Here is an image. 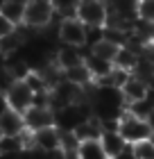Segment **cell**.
Here are the masks:
<instances>
[{
	"mask_svg": "<svg viewBox=\"0 0 154 159\" xmlns=\"http://www.w3.org/2000/svg\"><path fill=\"white\" fill-rule=\"evenodd\" d=\"M77 18L86 27H104L109 20V5L104 0H79Z\"/></svg>",
	"mask_w": 154,
	"mask_h": 159,
	"instance_id": "4",
	"label": "cell"
},
{
	"mask_svg": "<svg viewBox=\"0 0 154 159\" xmlns=\"http://www.w3.org/2000/svg\"><path fill=\"white\" fill-rule=\"evenodd\" d=\"M84 64L89 66V70H91V75H93L95 82L104 80V77L113 70V61H107V59H102V57H95L93 52H86Z\"/></svg>",
	"mask_w": 154,
	"mask_h": 159,
	"instance_id": "13",
	"label": "cell"
},
{
	"mask_svg": "<svg viewBox=\"0 0 154 159\" xmlns=\"http://www.w3.org/2000/svg\"><path fill=\"white\" fill-rule=\"evenodd\" d=\"M147 123H150V127H152V132H154V111L147 116Z\"/></svg>",
	"mask_w": 154,
	"mask_h": 159,
	"instance_id": "25",
	"label": "cell"
},
{
	"mask_svg": "<svg viewBox=\"0 0 154 159\" xmlns=\"http://www.w3.org/2000/svg\"><path fill=\"white\" fill-rule=\"evenodd\" d=\"M16 82H18V77L11 73V68L7 66V64H5V66H0V98H5Z\"/></svg>",
	"mask_w": 154,
	"mask_h": 159,
	"instance_id": "19",
	"label": "cell"
},
{
	"mask_svg": "<svg viewBox=\"0 0 154 159\" xmlns=\"http://www.w3.org/2000/svg\"><path fill=\"white\" fill-rule=\"evenodd\" d=\"M152 41H154V39H152Z\"/></svg>",
	"mask_w": 154,
	"mask_h": 159,
	"instance_id": "27",
	"label": "cell"
},
{
	"mask_svg": "<svg viewBox=\"0 0 154 159\" xmlns=\"http://www.w3.org/2000/svg\"><path fill=\"white\" fill-rule=\"evenodd\" d=\"M73 132L77 134L79 141H93V139H100V136H102V132H104V123H102L98 116H89L86 120L79 123Z\"/></svg>",
	"mask_w": 154,
	"mask_h": 159,
	"instance_id": "11",
	"label": "cell"
},
{
	"mask_svg": "<svg viewBox=\"0 0 154 159\" xmlns=\"http://www.w3.org/2000/svg\"><path fill=\"white\" fill-rule=\"evenodd\" d=\"M27 129L25 125V116L16 109H9L5 105V109L0 111V134H9V136H18Z\"/></svg>",
	"mask_w": 154,
	"mask_h": 159,
	"instance_id": "8",
	"label": "cell"
},
{
	"mask_svg": "<svg viewBox=\"0 0 154 159\" xmlns=\"http://www.w3.org/2000/svg\"><path fill=\"white\" fill-rule=\"evenodd\" d=\"M64 77H66V80H70V82H75V84H79V86H91V84L95 82L86 64H77V66H73V68H68V70H64Z\"/></svg>",
	"mask_w": 154,
	"mask_h": 159,
	"instance_id": "17",
	"label": "cell"
},
{
	"mask_svg": "<svg viewBox=\"0 0 154 159\" xmlns=\"http://www.w3.org/2000/svg\"><path fill=\"white\" fill-rule=\"evenodd\" d=\"M134 148H136V157L138 159H154V141L152 139L136 143Z\"/></svg>",
	"mask_w": 154,
	"mask_h": 159,
	"instance_id": "21",
	"label": "cell"
},
{
	"mask_svg": "<svg viewBox=\"0 0 154 159\" xmlns=\"http://www.w3.org/2000/svg\"><path fill=\"white\" fill-rule=\"evenodd\" d=\"M57 39H59L64 46H77V48H86L89 43V27H86L77 16L70 18H61L59 25H57Z\"/></svg>",
	"mask_w": 154,
	"mask_h": 159,
	"instance_id": "3",
	"label": "cell"
},
{
	"mask_svg": "<svg viewBox=\"0 0 154 159\" xmlns=\"http://www.w3.org/2000/svg\"><path fill=\"white\" fill-rule=\"evenodd\" d=\"M77 159H109V155L104 152L100 139H93V141H82L79 143Z\"/></svg>",
	"mask_w": 154,
	"mask_h": 159,
	"instance_id": "16",
	"label": "cell"
},
{
	"mask_svg": "<svg viewBox=\"0 0 154 159\" xmlns=\"http://www.w3.org/2000/svg\"><path fill=\"white\" fill-rule=\"evenodd\" d=\"M14 30H16V25H14L9 18H5L2 14H0V39L7 37V34H11Z\"/></svg>",
	"mask_w": 154,
	"mask_h": 159,
	"instance_id": "22",
	"label": "cell"
},
{
	"mask_svg": "<svg viewBox=\"0 0 154 159\" xmlns=\"http://www.w3.org/2000/svg\"><path fill=\"white\" fill-rule=\"evenodd\" d=\"M52 18H57V9L52 0H27L25 2V20L23 25H27L34 32H41L52 23Z\"/></svg>",
	"mask_w": 154,
	"mask_h": 159,
	"instance_id": "1",
	"label": "cell"
},
{
	"mask_svg": "<svg viewBox=\"0 0 154 159\" xmlns=\"http://www.w3.org/2000/svg\"><path fill=\"white\" fill-rule=\"evenodd\" d=\"M138 59H141V55H136L134 50H129L127 46H120L118 55H116V59H113V66L127 70V73H134L136 66H138Z\"/></svg>",
	"mask_w": 154,
	"mask_h": 159,
	"instance_id": "15",
	"label": "cell"
},
{
	"mask_svg": "<svg viewBox=\"0 0 154 159\" xmlns=\"http://www.w3.org/2000/svg\"><path fill=\"white\" fill-rule=\"evenodd\" d=\"M100 143H102V148H104V152L109 155V159L118 157L122 150L127 148V141L122 139V134L118 129H104L102 136H100Z\"/></svg>",
	"mask_w": 154,
	"mask_h": 159,
	"instance_id": "12",
	"label": "cell"
},
{
	"mask_svg": "<svg viewBox=\"0 0 154 159\" xmlns=\"http://www.w3.org/2000/svg\"><path fill=\"white\" fill-rule=\"evenodd\" d=\"M46 159H70L68 152H64V150H52V152H46Z\"/></svg>",
	"mask_w": 154,
	"mask_h": 159,
	"instance_id": "24",
	"label": "cell"
},
{
	"mask_svg": "<svg viewBox=\"0 0 154 159\" xmlns=\"http://www.w3.org/2000/svg\"><path fill=\"white\" fill-rule=\"evenodd\" d=\"M138 18L154 25V0H138Z\"/></svg>",
	"mask_w": 154,
	"mask_h": 159,
	"instance_id": "20",
	"label": "cell"
},
{
	"mask_svg": "<svg viewBox=\"0 0 154 159\" xmlns=\"http://www.w3.org/2000/svg\"><path fill=\"white\" fill-rule=\"evenodd\" d=\"M104 2H107V5H109V7H113V5H116V2H118V0H104Z\"/></svg>",
	"mask_w": 154,
	"mask_h": 159,
	"instance_id": "26",
	"label": "cell"
},
{
	"mask_svg": "<svg viewBox=\"0 0 154 159\" xmlns=\"http://www.w3.org/2000/svg\"><path fill=\"white\" fill-rule=\"evenodd\" d=\"M120 91H122L125 102H127V105H134V102H138V100L147 98L150 86H147V82H145V80H141L138 75L131 73V77L127 80V82H125V86H122Z\"/></svg>",
	"mask_w": 154,
	"mask_h": 159,
	"instance_id": "10",
	"label": "cell"
},
{
	"mask_svg": "<svg viewBox=\"0 0 154 159\" xmlns=\"http://www.w3.org/2000/svg\"><path fill=\"white\" fill-rule=\"evenodd\" d=\"M32 143H34V148L43 150V152L59 150L61 148V129L57 127V125L36 129V132H32Z\"/></svg>",
	"mask_w": 154,
	"mask_h": 159,
	"instance_id": "7",
	"label": "cell"
},
{
	"mask_svg": "<svg viewBox=\"0 0 154 159\" xmlns=\"http://www.w3.org/2000/svg\"><path fill=\"white\" fill-rule=\"evenodd\" d=\"M118 132L122 134V139L131 143V146H136V143H141V141H147L150 136H152V127H150V123L147 118H141V116H134L129 109H125L122 111V116L118 118Z\"/></svg>",
	"mask_w": 154,
	"mask_h": 159,
	"instance_id": "2",
	"label": "cell"
},
{
	"mask_svg": "<svg viewBox=\"0 0 154 159\" xmlns=\"http://www.w3.org/2000/svg\"><path fill=\"white\" fill-rule=\"evenodd\" d=\"M0 14H2L5 18H9L14 25H23L25 20V2L23 0H5L2 5H0Z\"/></svg>",
	"mask_w": 154,
	"mask_h": 159,
	"instance_id": "14",
	"label": "cell"
},
{
	"mask_svg": "<svg viewBox=\"0 0 154 159\" xmlns=\"http://www.w3.org/2000/svg\"><path fill=\"white\" fill-rule=\"evenodd\" d=\"M25 125L30 132H36V129H43V127H50V125H57V114L52 107H41V105H32L25 114Z\"/></svg>",
	"mask_w": 154,
	"mask_h": 159,
	"instance_id": "6",
	"label": "cell"
},
{
	"mask_svg": "<svg viewBox=\"0 0 154 159\" xmlns=\"http://www.w3.org/2000/svg\"><path fill=\"white\" fill-rule=\"evenodd\" d=\"M113 159H138V157H136V148L131 146V143H127V148H125L118 157H113Z\"/></svg>",
	"mask_w": 154,
	"mask_h": 159,
	"instance_id": "23",
	"label": "cell"
},
{
	"mask_svg": "<svg viewBox=\"0 0 154 159\" xmlns=\"http://www.w3.org/2000/svg\"><path fill=\"white\" fill-rule=\"evenodd\" d=\"M5 105L9 107V109H16L20 114H25L34 105V91L30 89V84H27L25 80H18V82L11 86V91L5 96Z\"/></svg>",
	"mask_w": 154,
	"mask_h": 159,
	"instance_id": "5",
	"label": "cell"
},
{
	"mask_svg": "<svg viewBox=\"0 0 154 159\" xmlns=\"http://www.w3.org/2000/svg\"><path fill=\"white\" fill-rule=\"evenodd\" d=\"M118 50H120L118 43H113L109 39H102L98 43H93V46L89 48V52H93L95 57H102V59H107V61H113L116 55H118Z\"/></svg>",
	"mask_w": 154,
	"mask_h": 159,
	"instance_id": "18",
	"label": "cell"
},
{
	"mask_svg": "<svg viewBox=\"0 0 154 159\" xmlns=\"http://www.w3.org/2000/svg\"><path fill=\"white\" fill-rule=\"evenodd\" d=\"M86 55H84V48H77V46H59V50L55 52V61L59 64L61 70H68L77 64H84Z\"/></svg>",
	"mask_w": 154,
	"mask_h": 159,
	"instance_id": "9",
	"label": "cell"
}]
</instances>
